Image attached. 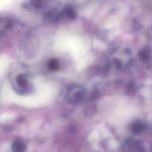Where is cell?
Segmentation results:
<instances>
[{"label": "cell", "mask_w": 152, "mask_h": 152, "mask_svg": "<svg viewBox=\"0 0 152 152\" xmlns=\"http://www.w3.org/2000/svg\"><path fill=\"white\" fill-rule=\"evenodd\" d=\"M85 94L83 88L79 86H74L68 89L66 93V98L69 102L72 104H78L82 102Z\"/></svg>", "instance_id": "obj_1"}, {"label": "cell", "mask_w": 152, "mask_h": 152, "mask_svg": "<svg viewBox=\"0 0 152 152\" xmlns=\"http://www.w3.org/2000/svg\"><path fill=\"white\" fill-rule=\"evenodd\" d=\"M27 145L25 142L20 138L16 139L12 144L11 149L12 152H24Z\"/></svg>", "instance_id": "obj_2"}, {"label": "cell", "mask_w": 152, "mask_h": 152, "mask_svg": "<svg viewBox=\"0 0 152 152\" xmlns=\"http://www.w3.org/2000/svg\"><path fill=\"white\" fill-rule=\"evenodd\" d=\"M147 128V124L142 121H137L134 122L131 126L132 132L135 134L142 133Z\"/></svg>", "instance_id": "obj_3"}, {"label": "cell", "mask_w": 152, "mask_h": 152, "mask_svg": "<svg viewBox=\"0 0 152 152\" xmlns=\"http://www.w3.org/2000/svg\"><path fill=\"white\" fill-rule=\"evenodd\" d=\"M16 81L17 84L22 88H26L28 86V82L26 78L22 75H20L17 77Z\"/></svg>", "instance_id": "obj_4"}, {"label": "cell", "mask_w": 152, "mask_h": 152, "mask_svg": "<svg viewBox=\"0 0 152 152\" xmlns=\"http://www.w3.org/2000/svg\"><path fill=\"white\" fill-rule=\"evenodd\" d=\"M48 68L52 71H55L58 69L59 63L56 59H51L48 63Z\"/></svg>", "instance_id": "obj_5"}, {"label": "cell", "mask_w": 152, "mask_h": 152, "mask_svg": "<svg viewBox=\"0 0 152 152\" xmlns=\"http://www.w3.org/2000/svg\"><path fill=\"white\" fill-rule=\"evenodd\" d=\"M65 14H66V17L69 19H74L76 16L75 12L71 8H68L66 10Z\"/></svg>", "instance_id": "obj_6"}, {"label": "cell", "mask_w": 152, "mask_h": 152, "mask_svg": "<svg viewBox=\"0 0 152 152\" xmlns=\"http://www.w3.org/2000/svg\"><path fill=\"white\" fill-rule=\"evenodd\" d=\"M32 3L33 5L37 8H40L42 7L43 0H32Z\"/></svg>", "instance_id": "obj_7"}]
</instances>
